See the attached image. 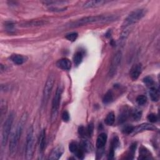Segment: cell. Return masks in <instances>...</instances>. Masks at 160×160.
I'll list each match as a JSON object with an SVG mask.
<instances>
[{
    "label": "cell",
    "mask_w": 160,
    "mask_h": 160,
    "mask_svg": "<svg viewBox=\"0 0 160 160\" xmlns=\"http://www.w3.org/2000/svg\"><path fill=\"white\" fill-rule=\"evenodd\" d=\"M118 17L116 15H97L83 17L78 19L70 24V28H77L84 25L94 24V23H111L118 19Z\"/></svg>",
    "instance_id": "6da1fadb"
},
{
    "label": "cell",
    "mask_w": 160,
    "mask_h": 160,
    "mask_svg": "<svg viewBox=\"0 0 160 160\" xmlns=\"http://www.w3.org/2000/svg\"><path fill=\"white\" fill-rule=\"evenodd\" d=\"M28 118V114L24 113L19 119L15 130L13 132L10 142V153L11 156H14L17 151L18 143L21 138V136L23 133L24 126Z\"/></svg>",
    "instance_id": "7a4b0ae2"
},
{
    "label": "cell",
    "mask_w": 160,
    "mask_h": 160,
    "mask_svg": "<svg viewBox=\"0 0 160 160\" xmlns=\"http://www.w3.org/2000/svg\"><path fill=\"white\" fill-rule=\"evenodd\" d=\"M35 152V136L33 128L31 126L28 132L26 140V158L31 159L33 157Z\"/></svg>",
    "instance_id": "3957f363"
},
{
    "label": "cell",
    "mask_w": 160,
    "mask_h": 160,
    "mask_svg": "<svg viewBox=\"0 0 160 160\" xmlns=\"http://www.w3.org/2000/svg\"><path fill=\"white\" fill-rule=\"evenodd\" d=\"M146 15V10L145 9H137L131 12L127 18L124 19L122 27L126 28L132 26L135 23L141 20Z\"/></svg>",
    "instance_id": "277c9868"
},
{
    "label": "cell",
    "mask_w": 160,
    "mask_h": 160,
    "mask_svg": "<svg viewBox=\"0 0 160 160\" xmlns=\"http://www.w3.org/2000/svg\"><path fill=\"white\" fill-rule=\"evenodd\" d=\"M63 93V88L61 86H58L56 89L55 94L52 102V108H51V122L56 121L58 117L59 109V104L61 98V95Z\"/></svg>",
    "instance_id": "5b68a950"
},
{
    "label": "cell",
    "mask_w": 160,
    "mask_h": 160,
    "mask_svg": "<svg viewBox=\"0 0 160 160\" xmlns=\"http://www.w3.org/2000/svg\"><path fill=\"white\" fill-rule=\"evenodd\" d=\"M14 120V115L13 113H11L3 125L2 128V145L3 146L6 145L10 134L11 132L12 124Z\"/></svg>",
    "instance_id": "8992f818"
},
{
    "label": "cell",
    "mask_w": 160,
    "mask_h": 160,
    "mask_svg": "<svg viewBox=\"0 0 160 160\" xmlns=\"http://www.w3.org/2000/svg\"><path fill=\"white\" fill-rule=\"evenodd\" d=\"M54 81H55V76L54 74L51 73L47 78V80L43 89V106H46L48 102L52 89L54 86Z\"/></svg>",
    "instance_id": "52a82bcc"
},
{
    "label": "cell",
    "mask_w": 160,
    "mask_h": 160,
    "mask_svg": "<svg viewBox=\"0 0 160 160\" xmlns=\"http://www.w3.org/2000/svg\"><path fill=\"white\" fill-rule=\"evenodd\" d=\"M121 59H122V53L121 51H119L115 54V55L113 56L111 59V66L110 68V75L111 76H113L116 74L117 69L121 63Z\"/></svg>",
    "instance_id": "ba28073f"
},
{
    "label": "cell",
    "mask_w": 160,
    "mask_h": 160,
    "mask_svg": "<svg viewBox=\"0 0 160 160\" xmlns=\"http://www.w3.org/2000/svg\"><path fill=\"white\" fill-rule=\"evenodd\" d=\"M156 130L155 126L150 123H143L137 126L134 127L133 131L132 133V135H135L138 133H141L145 131H153Z\"/></svg>",
    "instance_id": "9c48e42d"
},
{
    "label": "cell",
    "mask_w": 160,
    "mask_h": 160,
    "mask_svg": "<svg viewBox=\"0 0 160 160\" xmlns=\"http://www.w3.org/2000/svg\"><path fill=\"white\" fill-rule=\"evenodd\" d=\"M108 1H105V0H90V1L86 2L83 6L84 8H93L102 6L106 3H108Z\"/></svg>",
    "instance_id": "30bf717a"
},
{
    "label": "cell",
    "mask_w": 160,
    "mask_h": 160,
    "mask_svg": "<svg viewBox=\"0 0 160 160\" xmlns=\"http://www.w3.org/2000/svg\"><path fill=\"white\" fill-rule=\"evenodd\" d=\"M56 65L59 69L68 71L71 68V62L68 58H61L56 62Z\"/></svg>",
    "instance_id": "8fae6325"
},
{
    "label": "cell",
    "mask_w": 160,
    "mask_h": 160,
    "mask_svg": "<svg viewBox=\"0 0 160 160\" xmlns=\"http://www.w3.org/2000/svg\"><path fill=\"white\" fill-rule=\"evenodd\" d=\"M64 151H65L64 147L62 145H58L52 150L50 154L49 159L53 160L59 159L64 153Z\"/></svg>",
    "instance_id": "7c38bea8"
},
{
    "label": "cell",
    "mask_w": 160,
    "mask_h": 160,
    "mask_svg": "<svg viewBox=\"0 0 160 160\" xmlns=\"http://www.w3.org/2000/svg\"><path fill=\"white\" fill-rule=\"evenodd\" d=\"M119 145V138L118 136H115L113 138L111 143V146L110 148L109 153H108V159H111L114 158L115 156V152L116 148L118 147Z\"/></svg>",
    "instance_id": "4fadbf2b"
},
{
    "label": "cell",
    "mask_w": 160,
    "mask_h": 160,
    "mask_svg": "<svg viewBox=\"0 0 160 160\" xmlns=\"http://www.w3.org/2000/svg\"><path fill=\"white\" fill-rule=\"evenodd\" d=\"M142 72V66L141 64H136L130 71V76L133 80H137Z\"/></svg>",
    "instance_id": "5bb4252c"
},
{
    "label": "cell",
    "mask_w": 160,
    "mask_h": 160,
    "mask_svg": "<svg viewBox=\"0 0 160 160\" xmlns=\"http://www.w3.org/2000/svg\"><path fill=\"white\" fill-rule=\"evenodd\" d=\"M149 97L153 102H156L159 99V91L158 86L153 85L149 88Z\"/></svg>",
    "instance_id": "9a60e30c"
},
{
    "label": "cell",
    "mask_w": 160,
    "mask_h": 160,
    "mask_svg": "<svg viewBox=\"0 0 160 160\" xmlns=\"http://www.w3.org/2000/svg\"><path fill=\"white\" fill-rule=\"evenodd\" d=\"M107 139L108 136L105 133H101L97 138V143H96V145H97V148L99 149H103L106 143Z\"/></svg>",
    "instance_id": "2e32d148"
},
{
    "label": "cell",
    "mask_w": 160,
    "mask_h": 160,
    "mask_svg": "<svg viewBox=\"0 0 160 160\" xmlns=\"http://www.w3.org/2000/svg\"><path fill=\"white\" fill-rule=\"evenodd\" d=\"M10 59L11 60L12 62H13V63L15 64V65H21L26 61L27 58L21 54H14L11 56Z\"/></svg>",
    "instance_id": "e0dca14e"
},
{
    "label": "cell",
    "mask_w": 160,
    "mask_h": 160,
    "mask_svg": "<svg viewBox=\"0 0 160 160\" xmlns=\"http://www.w3.org/2000/svg\"><path fill=\"white\" fill-rule=\"evenodd\" d=\"M152 158L151 153L145 147L141 146L140 149V156L138 159H149Z\"/></svg>",
    "instance_id": "ac0fdd59"
},
{
    "label": "cell",
    "mask_w": 160,
    "mask_h": 160,
    "mask_svg": "<svg viewBox=\"0 0 160 160\" xmlns=\"http://www.w3.org/2000/svg\"><path fill=\"white\" fill-rule=\"evenodd\" d=\"M39 146L40 152H43L45 146H46V131L43 130L40 133V140H39Z\"/></svg>",
    "instance_id": "d6986e66"
},
{
    "label": "cell",
    "mask_w": 160,
    "mask_h": 160,
    "mask_svg": "<svg viewBox=\"0 0 160 160\" xmlns=\"http://www.w3.org/2000/svg\"><path fill=\"white\" fill-rule=\"evenodd\" d=\"M46 21H43V20H36V21H28L26 23H24L21 24V26L23 27H32V26H43L44 24H46Z\"/></svg>",
    "instance_id": "ffe728a7"
},
{
    "label": "cell",
    "mask_w": 160,
    "mask_h": 160,
    "mask_svg": "<svg viewBox=\"0 0 160 160\" xmlns=\"http://www.w3.org/2000/svg\"><path fill=\"white\" fill-rule=\"evenodd\" d=\"M130 113L129 112V111L126 108H124V110H123L121 111V112L120 113L119 117H118V121L119 123H124L127 119L128 118V116H130Z\"/></svg>",
    "instance_id": "44dd1931"
},
{
    "label": "cell",
    "mask_w": 160,
    "mask_h": 160,
    "mask_svg": "<svg viewBox=\"0 0 160 160\" xmlns=\"http://www.w3.org/2000/svg\"><path fill=\"white\" fill-rule=\"evenodd\" d=\"M83 59V54L81 51H77L73 56V61L76 66L80 65Z\"/></svg>",
    "instance_id": "7402d4cb"
},
{
    "label": "cell",
    "mask_w": 160,
    "mask_h": 160,
    "mask_svg": "<svg viewBox=\"0 0 160 160\" xmlns=\"http://www.w3.org/2000/svg\"><path fill=\"white\" fill-rule=\"evenodd\" d=\"M113 101V94L111 91H108L103 97V102L104 104L107 105Z\"/></svg>",
    "instance_id": "603a6c76"
},
{
    "label": "cell",
    "mask_w": 160,
    "mask_h": 160,
    "mask_svg": "<svg viewBox=\"0 0 160 160\" xmlns=\"http://www.w3.org/2000/svg\"><path fill=\"white\" fill-rule=\"evenodd\" d=\"M131 26H132L124 28V29L122 31V33H121V36H120V40H121L120 41H123L126 40L127 39V38L128 37V36H129V35L130 33L131 29H132Z\"/></svg>",
    "instance_id": "cb8c5ba5"
},
{
    "label": "cell",
    "mask_w": 160,
    "mask_h": 160,
    "mask_svg": "<svg viewBox=\"0 0 160 160\" xmlns=\"http://www.w3.org/2000/svg\"><path fill=\"white\" fill-rule=\"evenodd\" d=\"M115 121V116L113 112H110L106 116L105 119V123L108 126H112Z\"/></svg>",
    "instance_id": "d4e9b609"
},
{
    "label": "cell",
    "mask_w": 160,
    "mask_h": 160,
    "mask_svg": "<svg viewBox=\"0 0 160 160\" xmlns=\"http://www.w3.org/2000/svg\"><path fill=\"white\" fill-rule=\"evenodd\" d=\"M136 147H137V143H133L129 148V151H128V157L126 158L127 159H133L134 157V154L136 152Z\"/></svg>",
    "instance_id": "484cf974"
},
{
    "label": "cell",
    "mask_w": 160,
    "mask_h": 160,
    "mask_svg": "<svg viewBox=\"0 0 160 160\" xmlns=\"http://www.w3.org/2000/svg\"><path fill=\"white\" fill-rule=\"evenodd\" d=\"M130 115L135 121H138L142 116V112L138 110H134L130 113Z\"/></svg>",
    "instance_id": "4316f807"
},
{
    "label": "cell",
    "mask_w": 160,
    "mask_h": 160,
    "mask_svg": "<svg viewBox=\"0 0 160 160\" xmlns=\"http://www.w3.org/2000/svg\"><path fill=\"white\" fill-rule=\"evenodd\" d=\"M80 146L84 152H88L91 150V145L87 140H83L80 144Z\"/></svg>",
    "instance_id": "83f0119b"
},
{
    "label": "cell",
    "mask_w": 160,
    "mask_h": 160,
    "mask_svg": "<svg viewBox=\"0 0 160 160\" xmlns=\"http://www.w3.org/2000/svg\"><path fill=\"white\" fill-rule=\"evenodd\" d=\"M80 145L76 141H72L71 143H70L69 149L71 153L74 154L80 149Z\"/></svg>",
    "instance_id": "f1b7e54d"
},
{
    "label": "cell",
    "mask_w": 160,
    "mask_h": 160,
    "mask_svg": "<svg viewBox=\"0 0 160 160\" xmlns=\"http://www.w3.org/2000/svg\"><path fill=\"white\" fill-rule=\"evenodd\" d=\"M136 101L139 105L143 106L147 102V97L145 95H140L136 98Z\"/></svg>",
    "instance_id": "f546056e"
},
{
    "label": "cell",
    "mask_w": 160,
    "mask_h": 160,
    "mask_svg": "<svg viewBox=\"0 0 160 160\" xmlns=\"http://www.w3.org/2000/svg\"><path fill=\"white\" fill-rule=\"evenodd\" d=\"M78 37V34L76 33V32H72V33H68L67 34L66 36H65V38L70 41H75L76 40L77 38Z\"/></svg>",
    "instance_id": "4dcf8cb0"
},
{
    "label": "cell",
    "mask_w": 160,
    "mask_h": 160,
    "mask_svg": "<svg viewBox=\"0 0 160 160\" xmlns=\"http://www.w3.org/2000/svg\"><path fill=\"white\" fill-rule=\"evenodd\" d=\"M68 3V2L67 1H46L44 2V3L48 6H54V5H61L64 3Z\"/></svg>",
    "instance_id": "1f68e13d"
},
{
    "label": "cell",
    "mask_w": 160,
    "mask_h": 160,
    "mask_svg": "<svg viewBox=\"0 0 160 160\" xmlns=\"http://www.w3.org/2000/svg\"><path fill=\"white\" fill-rule=\"evenodd\" d=\"M143 82L149 88H150L151 86L154 85V83L153 79L151 77H150V76H146V77L144 78Z\"/></svg>",
    "instance_id": "d6a6232c"
},
{
    "label": "cell",
    "mask_w": 160,
    "mask_h": 160,
    "mask_svg": "<svg viewBox=\"0 0 160 160\" xmlns=\"http://www.w3.org/2000/svg\"><path fill=\"white\" fill-rule=\"evenodd\" d=\"M133 129H134V126L131 125H127L124 127V128L123 129V132L126 135H132L133 131Z\"/></svg>",
    "instance_id": "836d02e7"
},
{
    "label": "cell",
    "mask_w": 160,
    "mask_h": 160,
    "mask_svg": "<svg viewBox=\"0 0 160 160\" xmlns=\"http://www.w3.org/2000/svg\"><path fill=\"white\" fill-rule=\"evenodd\" d=\"M148 119L149 120V122H151V123H156L158 120V115L154 114V113H151L148 116Z\"/></svg>",
    "instance_id": "e575fe53"
},
{
    "label": "cell",
    "mask_w": 160,
    "mask_h": 160,
    "mask_svg": "<svg viewBox=\"0 0 160 160\" xmlns=\"http://www.w3.org/2000/svg\"><path fill=\"white\" fill-rule=\"evenodd\" d=\"M94 130V125L93 123H91L88 124L87 128H86V132H87V135L91 136L93 133Z\"/></svg>",
    "instance_id": "d590c367"
},
{
    "label": "cell",
    "mask_w": 160,
    "mask_h": 160,
    "mask_svg": "<svg viewBox=\"0 0 160 160\" xmlns=\"http://www.w3.org/2000/svg\"><path fill=\"white\" fill-rule=\"evenodd\" d=\"M62 119L65 122H68L69 121L70 119V114L67 111H64L63 113H62Z\"/></svg>",
    "instance_id": "8d00e7d4"
},
{
    "label": "cell",
    "mask_w": 160,
    "mask_h": 160,
    "mask_svg": "<svg viewBox=\"0 0 160 160\" xmlns=\"http://www.w3.org/2000/svg\"><path fill=\"white\" fill-rule=\"evenodd\" d=\"M78 133L80 134V135L83 136H85L87 135V132H86V129L83 126H80L78 128Z\"/></svg>",
    "instance_id": "74e56055"
},
{
    "label": "cell",
    "mask_w": 160,
    "mask_h": 160,
    "mask_svg": "<svg viewBox=\"0 0 160 160\" xmlns=\"http://www.w3.org/2000/svg\"><path fill=\"white\" fill-rule=\"evenodd\" d=\"M66 9H67V8H57V7H54V6H53V7H51V8H50V11H58V12H59V11H65Z\"/></svg>",
    "instance_id": "f35d334b"
},
{
    "label": "cell",
    "mask_w": 160,
    "mask_h": 160,
    "mask_svg": "<svg viewBox=\"0 0 160 160\" xmlns=\"http://www.w3.org/2000/svg\"><path fill=\"white\" fill-rule=\"evenodd\" d=\"M6 26L8 31H11V30H13V29L14 28V24L11 23H8V24H6Z\"/></svg>",
    "instance_id": "ab89813d"
}]
</instances>
